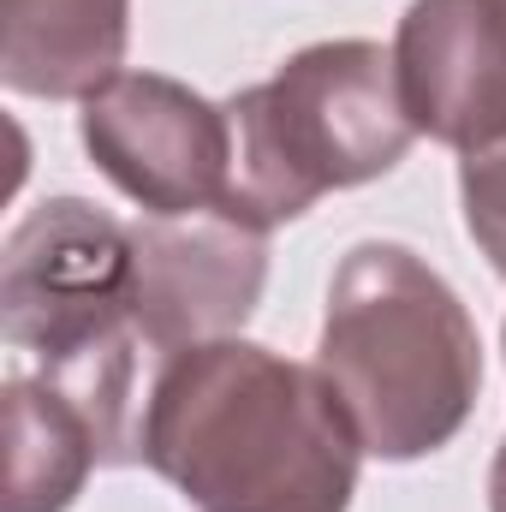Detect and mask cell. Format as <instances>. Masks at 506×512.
Instances as JSON below:
<instances>
[{
	"label": "cell",
	"mask_w": 506,
	"mask_h": 512,
	"mask_svg": "<svg viewBox=\"0 0 506 512\" xmlns=\"http://www.w3.org/2000/svg\"><path fill=\"white\" fill-rule=\"evenodd\" d=\"M137 459L197 512H346L364 447L316 364L203 340L155 364Z\"/></svg>",
	"instance_id": "cell-1"
},
{
	"label": "cell",
	"mask_w": 506,
	"mask_h": 512,
	"mask_svg": "<svg viewBox=\"0 0 506 512\" xmlns=\"http://www.w3.org/2000/svg\"><path fill=\"white\" fill-rule=\"evenodd\" d=\"M316 370L358 447L387 465L441 453L477 411L483 340L459 292L405 245L364 239L328 280Z\"/></svg>",
	"instance_id": "cell-2"
},
{
	"label": "cell",
	"mask_w": 506,
	"mask_h": 512,
	"mask_svg": "<svg viewBox=\"0 0 506 512\" xmlns=\"http://www.w3.org/2000/svg\"><path fill=\"white\" fill-rule=\"evenodd\" d=\"M0 334L36 358L102 435V465L137 459L143 334L131 322V227L84 197L36 203L0 251Z\"/></svg>",
	"instance_id": "cell-3"
},
{
	"label": "cell",
	"mask_w": 506,
	"mask_h": 512,
	"mask_svg": "<svg viewBox=\"0 0 506 512\" xmlns=\"http://www.w3.org/2000/svg\"><path fill=\"white\" fill-rule=\"evenodd\" d=\"M233 191L227 209L262 233L310 215L328 191L370 185L405 161L417 126L399 102L393 48L340 36L298 48L268 84L227 102Z\"/></svg>",
	"instance_id": "cell-4"
},
{
	"label": "cell",
	"mask_w": 506,
	"mask_h": 512,
	"mask_svg": "<svg viewBox=\"0 0 506 512\" xmlns=\"http://www.w3.org/2000/svg\"><path fill=\"white\" fill-rule=\"evenodd\" d=\"M96 173L143 215H197L233 191V120L167 72H120L78 102Z\"/></svg>",
	"instance_id": "cell-5"
},
{
	"label": "cell",
	"mask_w": 506,
	"mask_h": 512,
	"mask_svg": "<svg viewBox=\"0 0 506 512\" xmlns=\"http://www.w3.org/2000/svg\"><path fill=\"white\" fill-rule=\"evenodd\" d=\"M268 280V233L227 203L131 221V322L155 358L227 340Z\"/></svg>",
	"instance_id": "cell-6"
},
{
	"label": "cell",
	"mask_w": 506,
	"mask_h": 512,
	"mask_svg": "<svg viewBox=\"0 0 506 512\" xmlns=\"http://www.w3.org/2000/svg\"><path fill=\"white\" fill-rule=\"evenodd\" d=\"M399 102L417 137L459 155L506 143V6L411 0L393 36Z\"/></svg>",
	"instance_id": "cell-7"
},
{
	"label": "cell",
	"mask_w": 506,
	"mask_h": 512,
	"mask_svg": "<svg viewBox=\"0 0 506 512\" xmlns=\"http://www.w3.org/2000/svg\"><path fill=\"white\" fill-rule=\"evenodd\" d=\"M131 0H6L0 78L12 96L84 102L120 78Z\"/></svg>",
	"instance_id": "cell-8"
},
{
	"label": "cell",
	"mask_w": 506,
	"mask_h": 512,
	"mask_svg": "<svg viewBox=\"0 0 506 512\" xmlns=\"http://www.w3.org/2000/svg\"><path fill=\"white\" fill-rule=\"evenodd\" d=\"M102 465L96 423L42 376H6V512H66Z\"/></svg>",
	"instance_id": "cell-9"
},
{
	"label": "cell",
	"mask_w": 506,
	"mask_h": 512,
	"mask_svg": "<svg viewBox=\"0 0 506 512\" xmlns=\"http://www.w3.org/2000/svg\"><path fill=\"white\" fill-rule=\"evenodd\" d=\"M459 203H465V233L489 256V268L506 274V143L459 161Z\"/></svg>",
	"instance_id": "cell-10"
},
{
	"label": "cell",
	"mask_w": 506,
	"mask_h": 512,
	"mask_svg": "<svg viewBox=\"0 0 506 512\" xmlns=\"http://www.w3.org/2000/svg\"><path fill=\"white\" fill-rule=\"evenodd\" d=\"M489 512H506V441L495 453V465H489Z\"/></svg>",
	"instance_id": "cell-11"
},
{
	"label": "cell",
	"mask_w": 506,
	"mask_h": 512,
	"mask_svg": "<svg viewBox=\"0 0 506 512\" xmlns=\"http://www.w3.org/2000/svg\"><path fill=\"white\" fill-rule=\"evenodd\" d=\"M501 6H506V0H501Z\"/></svg>",
	"instance_id": "cell-12"
}]
</instances>
